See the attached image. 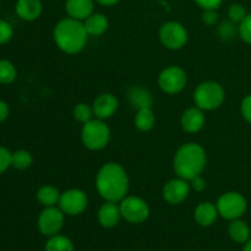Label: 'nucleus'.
<instances>
[{"label": "nucleus", "mask_w": 251, "mask_h": 251, "mask_svg": "<svg viewBox=\"0 0 251 251\" xmlns=\"http://www.w3.org/2000/svg\"><path fill=\"white\" fill-rule=\"evenodd\" d=\"M96 188L100 198L110 202H120L129 191V178L119 163L103 164L96 176Z\"/></svg>", "instance_id": "f257e3e1"}, {"label": "nucleus", "mask_w": 251, "mask_h": 251, "mask_svg": "<svg viewBox=\"0 0 251 251\" xmlns=\"http://www.w3.org/2000/svg\"><path fill=\"white\" fill-rule=\"evenodd\" d=\"M53 38L56 47L66 54H78L85 49L88 33L82 21L66 17L55 25Z\"/></svg>", "instance_id": "f03ea898"}, {"label": "nucleus", "mask_w": 251, "mask_h": 251, "mask_svg": "<svg viewBox=\"0 0 251 251\" xmlns=\"http://www.w3.org/2000/svg\"><path fill=\"white\" fill-rule=\"evenodd\" d=\"M207 156L202 147L195 142H189L180 146L174 156V171L179 178L190 181L195 176H201L206 167Z\"/></svg>", "instance_id": "7ed1b4c3"}, {"label": "nucleus", "mask_w": 251, "mask_h": 251, "mask_svg": "<svg viewBox=\"0 0 251 251\" xmlns=\"http://www.w3.org/2000/svg\"><path fill=\"white\" fill-rule=\"evenodd\" d=\"M110 140V129L104 120L92 119L83 124L81 130V141L86 149L91 151H100L104 149Z\"/></svg>", "instance_id": "20e7f679"}, {"label": "nucleus", "mask_w": 251, "mask_h": 251, "mask_svg": "<svg viewBox=\"0 0 251 251\" xmlns=\"http://www.w3.org/2000/svg\"><path fill=\"white\" fill-rule=\"evenodd\" d=\"M225 98V88L216 81H205L200 83L194 92L196 107L202 110L217 109L223 104Z\"/></svg>", "instance_id": "39448f33"}, {"label": "nucleus", "mask_w": 251, "mask_h": 251, "mask_svg": "<svg viewBox=\"0 0 251 251\" xmlns=\"http://www.w3.org/2000/svg\"><path fill=\"white\" fill-rule=\"evenodd\" d=\"M218 215L225 220L234 221L242 217L248 207L247 199L237 191H228L220 196L216 202Z\"/></svg>", "instance_id": "423d86ee"}, {"label": "nucleus", "mask_w": 251, "mask_h": 251, "mask_svg": "<svg viewBox=\"0 0 251 251\" xmlns=\"http://www.w3.org/2000/svg\"><path fill=\"white\" fill-rule=\"evenodd\" d=\"M122 217L132 225H140L147 221L150 216V206L144 199L137 196H126L119 203Z\"/></svg>", "instance_id": "0eeeda50"}, {"label": "nucleus", "mask_w": 251, "mask_h": 251, "mask_svg": "<svg viewBox=\"0 0 251 251\" xmlns=\"http://www.w3.org/2000/svg\"><path fill=\"white\" fill-rule=\"evenodd\" d=\"M188 82L186 73L180 66L172 65L162 70L158 76V86L164 93L176 95L185 88Z\"/></svg>", "instance_id": "6e6552de"}, {"label": "nucleus", "mask_w": 251, "mask_h": 251, "mask_svg": "<svg viewBox=\"0 0 251 251\" xmlns=\"http://www.w3.org/2000/svg\"><path fill=\"white\" fill-rule=\"evenodd\" d=\"M159 39L166 48L171 50H178L183 48L188 42V31L179 22H166L159 28Z\"/></svg>", "instance_id": "1a4fd4ad"}, {"label": "nucleus", "mask_w": 251, "mask_h": 251, "mask_svg": "<svg viewBox=\"0 0 251 251\" xmlns=\"http://www.w3.org/2000/svg\"><path fill=\"white\" fill-rule=\"evenodd\" d=\"M64 215L65 213L56 206L46 207L38 216V226L39 232L46 237H53L59 234L64 226Z\"/></svg>", "instance_id": "9d476101"}, {"label": "nucleus", "mask_w": 251, "mask_h": 251, "mask_svg": "<svg viewBox=\"0 0 251 251\" xmlns=\"http://www.w3.org/2000/svg\"><path fill=\"white\" fill-rule=\"evenodd\" d=\"M59 208L68 216L81 215L87 208L88 199L80 189H69L60 195Z\"/></svg>", "instance_id": "9b49d317"}, {"label": "nucleus", "mask_w": 251, "mask_h": 251, "mask_svg": "<svg viewBox=\"0 0 251 251\" xmlns=\"http://www.w3.org/2000/svg\"><path fill=\"white\" fill-rule=\"evenodd\" d=\"M191 186L188 180L183 178H176L169 180L162 190V196L171 205H178L185 201L190 194Z\"/></svg>", "instance_id": "f8f14e48"}, {"label": "nucleus", "mask_w": 251, "mask_h": 251, "mask_svg": "<svg viewBox=\"0 0 251 251\" xmlns=\"http://www.w3.org/2000/svg\"><path fill=\"white\" fill-rule=\"evenodd\" d=\"M118 107H119V100H117L114 95L108 92L100 93V96H97L92 104L95 117L100 120L112 118L117 113Z\"/></svg>", "instance_id": "ddd939ff"}, {"label": "nucleus", "mask_w": 251, "mask_h": 251, "mask_svg": "<svg viewBox=\"0 0 251 251\" xmlns=\"http://www.w3.org/2000/svg\"><path fill=\"white\" fill-rule=\"evenodd\" d=\"M206 118L203 110L199 107H193L183 113L180 119L181 129L189 134H196L205 126Z\"/></svg>", "instance_id": "4468645a"}, {"label": "nucleus", "mask_w": 251, "mask_h": 251, "mask_svg": "<svg viewBox=\"0 0 251 251\" xmlns=\"http://www.w3.org/2000/svg\"><path fill=\"white\" fill-rule=\"evenodd\" d=\"M122 218V212L118 202L105 201L98 211V222L104 228H114Z\"/></svg>", "instance_id": "2eb2a0df"}, {"label": "nucleus", "mask_w": 251, "mask_h": 251, "mask_svg": "<svg viewBox=\"0 0 251 251\" xmlns=\"http://www.w3.org/2000/svg\"><path fill=\"white\" fill-rule=\"evenodd\" d=\"M95 0H66L65 10L69 17L85 21L90 15L93 14Z\"/></svg>", "instance_id": "dca6fc26"}, {"label": "nucleus", "mask_w": 251, "mask_h": 251, "mask_svg": "<svg viewBox=\"0 0 251 251\" xmlns=\"http://www.w3.org/2000/svg\"><path fill=\"white\" fill-rule=\"evenodd\" d=\"M15 10L17 16L24 21H34L41 16L43 5L41 0H17Z\"/></svg>", "instance_id": "f3484780"}, {"label": "nucleus", "mask_w": 251, "mask_h": 251, "mask_svg": "<svg viewBox=\"0 0 251 251\" xmlns=\"http://www.w3.org/2000/svg\"><path fill=\"white\" fill-rule=\"evenodd\" d=\"M217 206L213 205L212 202H201L194 212V218L196 223L201 227H210L217 221L218 217Z\"/></svg>", "instance_id": "a211bd4d"}, {"label": "nucleus", "mask_w": 251, "mask_h": 251, "mask_svg": "<svg viewBox=\"0 0 251 251\" xmlns=\"http://www.w3.org/2000/svg\"><path fill=\"white\" fill-rule=\"evenodd\" d=\"M83 22V26H85L86 31H87L88 36L93 37H100L103 33H105V31L109 27V21H108L107 17L103 14H96L93 12L92 15L87 17Z\"/></svg>", "instance_id": "6ab92c4d"}, {"label": "nucleus", "mask_w": 251, "mask_h": 251, "mask_svg": "<svg viewBox=\"0 0 251 251\" xmlns=\"http://www.w3.org/2000/svg\"><path fill=\"white\" fill-rule=\"evenodd\" d=\"M127 97H129L130 104L136 109L151 107L152 103H153L152 93L142 86H134V87L130 88L129 92H127Z\"/></svg>", "instance_id": "aec40b11"}, {"label": "nucleus", "mask_w": 251, "mask_h": 251, "mask_svg": "<svg viewBox=\"0 0 251 251\" xmlns=\"http://www.w3.org/2000/svg\"><path fill=\"white\" fill-rule=\"evenodd\" d=\"M228 234L233 242L238 243V244H245L250 239V227L244 221L238 218V220L230 222L229 228H228Z\"/></svg>", "instance_id": "412c9836"}, {"label": "nucleus", "mask_w": 251, "mask_h": 251, "mask_svg": "<svg viewBox=\"0 0 251 251\" xmlns=\"http://www.w3.org/2000/svg\"><path fill=\"white\" fill-rule=\"evenodd\" d=\"M61 193L58 188L53 185H43L37 191V200L44 207H51L56 206L60 200Z\"/></svg>", "instance_id": "4be33fe9"}, {"label": "nucleus", "mask_w": 251, "mask_h": 251, "mask_svg": "<svg viewBox=\"0 0 251 251\" xmlns=\"http://www.w3.org/2000/svg\"><path fill=\"white\" fill-rule=\"evenodd\" d=\"M154 123H156V117L151 107L137 109L135 117V126L137 130L142 132L150 131L154 126Z\"/></svg>", "instance_id": "5701e85b"}, {"label": "nucleus", "mask_w": 251, "mask_h": 251, "mask_svg": "<svg viewBox=\"0 0 251 251\" xmlns=\"http://www.w3.org/2000/svg\"><path fill=\"white\" fill-rule=\"evenodd\" d=\"M74 243L68 237L61 234H55L49 237L44 245V251H74Z\"/></svg>", "instance_id": "b1692460"}, {"label": "nucleus", "mask_w": 251, "mask_h": 251, "mask_svg": "<svg viewBox=\"0 0 251 251\" xmlns=\"http://www.w3.org/2000/svg\"><path fill=\"white\" fill-rule=\"evenodd\" d=\"M33 163V157L28 151L25 150H19V151L14 152L11 156V167L19 169V171H25V169L29 168Z\"/></svg>", "instance_id": "393cba45"}, {"label": "nucleus", "mask_w": 251, "mask_h": 251, "mask_svg": "<svg viewBox=\"0 0 251 251\" xmlns=\"http://www.w3.org/2000/svg\"><path fill=\"white\" fill-rule=\"evenodd\" d=\"M17 71L9 60H0V85H9L16 80Z\"/></svg>", "instance_id": "a878e982"}, {"label": "nucleus", "mask_w": 251, "mask_h": 251, "mask_svg": "<svg viewBox=\"0 0 251 251\" xmlns=\"http://www.w3.org/2000/svg\"><path fill=\"white\" fill-rule=\"evenodd\" d=\"M73 115L76 122L81 123V124H86V123L93 119L95 113H93L92 105H88L87 103H78L74 108Z\"/></svg>", "instance_id": "bb28decb"}, {"label": "nucleus", "mask_w": 251, "mask_h": 251, "mask_svg": "<svg viewBox=\"0 0 251 251\" xmlns=\"http://www.w3.org/2000/svg\"><path fill=\"white\" fill-rule=\"evenodd\" d=\"M247 10H245V7L242 4H233L228 9V17L234 24L235 22H239L240 24L247 17Z\"/></svg>", "instance_id": "cd10ccee"}, {"label": "nucleus", "mask_w": 251, "mask_h": 251, "mask_svg": "<svg viewBox=\"0 0 251 251\" xmlns=\"http://www.w3.org/2000/svg\"><path fill=\"white\" fill-rule=\"evenodd\" d=\"M218 36L221 37L225 41H228V39H232L235 34V26L233 21H225L218 26L217 29Z\"/></svg>", "instance_id": "c85d7f7f"}, {"label": "nucleus", "mask_w": 251, "mask_h": 251, "mask_svg": "<svg viewBox=\"0 0 251 251\" xmlns=\"http://www.w3.org/2000/svg\"><path fill=\"white\" fill-rule=\"evenodd\" d=\"M238 32L245 43L251 44V14H248L247 17L240 22Z\"/></svg>", "instance_id": "c756f323"}, {"label": "nucleus", "mask_w": 251, "mask_h": 251, "mask_svg": "<svg viewBox=\"0 0 251 251\" xmlns=\"http://www.w3.org/2000/svg\"><path fill=\"white\" fill-rule=\"evenodd\" d=\"M14 36V29L9 22L0 20V44H5Z\"/></svg>", "instance_id": "7c9ffc66"}, {"label": "nucleus", "mask_w": 251, "mask_h": 251, "mask_svg": "<svg viewBox=\"0 0 251 251\" xmlns=\"http://www.w3.org/2000/svg\"><path fill=\"white\" fill-rule=\"evenodd\" d=\"M12 153L5 147L0 146V174L4 173L9 167H11Z\"/></svg>", "instance_id": "2f4dec72"}, {"label": "nucleus", "mask_w": 251, "mask_h": 251, "mask_svg": "<svg viewBox=\"0 0 251 251\" xmlns=\"http://www.w3.org/2000/svg\"><path fill=\"white\" fill-rule=\"evenodd\" d=\"M218 17H220V15H218L217 10H213V9L203 10L202 21L203 24H206L207 26H213V25L217 24Z\"/></svg>", "instance_id": "473e14b6"}, {"label": "nucleus", "mask_w": 251, "mask_h": 251, "mask_svg": "<svg viewBox=\"0 0 251 251\" xmlns=\"http://www.w3.org/2000/svg\"><path fill=\"white\" fill-rule=\"evenodd\" d=\"M240 112H242L243 118L251 124V95L247 96V97L242 100Z\"/></svg>", "instance_id": "72a5a7b5"}, {"label": "nucleus", "mask_w": 251, "mask_h": 251, "mask_svg": "<svg viewBox=\"0 0 251 251\" xmlns=\"http://www.w3.org/2000/svg\"><path fill=\"white\" fill-rule=\"evenodd\" d=\"M196 4L203 10H217L222 5L223 0H195Z\"/></svg>", "instance_id": "f704fd0d"}, {"label": "nucleus", "mask_w": 251, "mask_h": 251, "mask_svg": "<svg viewBox=\"0 0 251 251\" xmlns=\"http://www.w3.org/2000/svg\"><path fill=\"white\" fill-rule=\"evenodd\" d=\"M190 186L193 190L198 191V193H201V191H203L206 189L205 179H203L201 176H195V178L190 180Z\"/></svg>", "instance_id": "c9c22d12"}, {"label": "nucleus", "mask_w": 251, "mask_h": 251, "mask_svg": "<svg viewBox=\"0 0 251 251\" xmlns=\"http://www.w3.org/2000/svg\"><path fill=\"white\" fill-rule=\"evenodd\" d=\"M9 105H7L4 100H0V123H2L7 117H9Z\"/></svg>", "instance_id": "e433bc0d"}, {"label": "nucleus", "mask_w": 251, "mask_h": 251, "mask_svg": "<svg viewBox=\"0 0 251 251\" xmlns=\"http://www.w3.org/2000/svg\"><path fill=\"white\" fill-rule=\"evenodd\" d=\"M95 1H97L100 5H104V6H113V5L118 4L120 0H95Z\"/></svg>", "instance_id": "4c0bfd02"}, {"label": "nucleus", "mask_w": 251, "mask_h": 251, "mask_svg": "<svg viewBox=\"0 0 251 251\" xmlns=\"http://www.w3.org/2000/svg\"><path fill=\"white\" fill-rule=\"evenodd\" d=\"M243 251H251V239H249L247 243H245Z\"/></svg>", "instance_id": "58836bf2"}]
</instances>
